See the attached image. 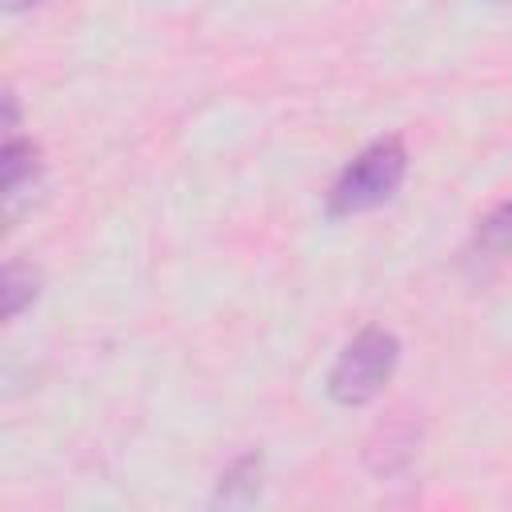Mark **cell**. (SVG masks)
Returning a JSON list of instances; mask_svg holds the SVG:
<instances>
[{
    "instance_id": "ba28073f",
    "label": "cell",
    "mask_w": 512,
    "mask_h": 512,
    "mask_svg": "<svg viewBox=\"0 0 512 512\" xmlns=\"http://www.w3.org/2000/svg\"><path fill=\"white\" fill-rule=\"evenodd\" d=\"M8 8H32V4H40V0H4Z\"/></svg>"
},
{
    "instance_id": "277c9868",
    "label": "cell",
    "mask_w": 512,
    "mask_h": 512,
    "mask_svg": "<svg viewBox=\"0 0 512 512\" xmlns=\"http://www.w3.org/2000/svg\"><path fill=\"white\" fill-rule=\"evenodd\" d=\"M512 256V200L496 204L472 236V260H504Z\"/></svg>"
},
{
    "instance_id": "52a82bcc",
    "label": "cell",
    "mask_w": 512,
    "mask_h": 512,
    "mask_svg": "<svg viewBox=\"0 0 512 512\" xmlns=\"http://www.w3.org/2000/svg\"><path fill=\"white\" fill-rule=\"evenodd\" d=\"M20 124V108H16V92H4V132L12 136Z\"/></svg>"
},
{
    "instance_id": "8992f818",
    "label": "cell",
    "mask_w": 512,
    "mask_h": 512,
    "mask_svg": "<svg viewBox=\"0 0 512 512\" xmlns=\"http://www.w3.org/2000/svg\"><path fill=\"white\" fill-rule=\"evenodd\" d=\"M256 492H260V456H240V460L220 476L216 500L236 504V500H252Z\"/></svg>"
},
{
    "instance_id": "7a4b0ae2",
    "label": "cell",
    "mask_w": 512,
    "mask_h": 512,
    "mask_svg": "<svg viewBox=\"0 0 512 512\" xmlns=\"http://www.w3.org/2000/svg\"><path fill=\"white\" fill-rule=\"evenodd\" d=\"M400 368V340L388 328L356 332L328 368V396L340 408H360L384 392Z\"/></svg>"
},
{
    "instance_id": "3957f363",
    "label": "cell",
    "mask_w": 512,
    "mask_h": 512,
    "mask_svg": "<svg viewBox=\"0 0 512 512\" xmlns=\"http://www.w3.org/2000/svg\"><path fill=\"white\" fill-rule=\"evenodd\" d=\"M44 172V160H40V144L28 140V136H8L4 148H0V180H4V196L16 200L20 192H28Z\"/></svg>"
},
{
    "instance_id": "5b68a950",
    "label": "cell",
    "mask_w": 512,
    "mask_h": 512,
    "mask_svg": "<svg viewBox=\"0 0 512 512\" xmlns=\"http://www.w3.org/2000/svg\"><path fill=\"white\" fill-rule=\"evenodd\" d=\"M40 296V272L24 260H8L0 276V300H4V320H16L32 300Z\"/></svg>"
},
{
    "instance_id": "6da1fadb",
    "label": "cell",
    "mask_w": 512,
    "mask_h": 512,
    "mask_svg": "<svg viewBox=\"0 0 512 512\" xmlns=\"http://www.w3.org/2000/svg\"><path fill=\"white\" fill-rule=\"evenodd\" d=\"M408 176V148L400 136H376L364 144L332 180L328 188V216L348 220L360 212H372L396 196V188Z\"/></svg>"
}]
</instances>
